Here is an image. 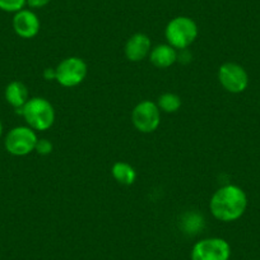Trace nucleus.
Returning a JSON list of instances; mask_svg holds the SVG:
<instances>
[{
	"label": "nucleus",
	"mask_w": 260,
	"mask_h": 260,
	"mask_svg": "<svg viewBox=\"0 0 260 260\" xmlns=\"http://www.w3.org/2000/svg\"><path fill=\"white\" fill-rule=\"evenodd\" d=\"M247 195L237 185L227 184L217 189L209 202V209L221 222H235L241 218L247 209Z\"/></svg>",
	"instance_id": "f257e3e1"
},
{
	"label": "nucleus",
	"mask_w": 260,
	"mask_h": 260,
	"mask_svg": "<svg viewBox=\"0 0 260 260\" xmlns=\"http://www.w3.org/2000/svg\"><path fill=\"white\" fill-rule=\"evenodd\" d=\"M21 115L26 120L27 125L35 132H45L54 125L55 110L51 102L44 97H34L27 101Z\"/></svg>",
	"instance_id": "f03ea898"
},
{
	"label": "nucleus",
	"mask_w": 260,
	"mask_h": 260,
	"mask_svg": "<svg viewBox=\"0 0 260 260\" xmlns=\"http://www.w3.org/2000/svg\"><path fill=\"white\" fill-rule=\"evenodd\" d=\"M167 44L176 50H185L198 37V26L190 17H175L165 29Z\"/></svg>",
	"instance_id": "7ed1b4c3"
},
{
	"label": "nucleus",
	"mask_w": 260,
	"mask_h": 260,
	"mask_svg": "<svg viewBox=\"0 0 260 260\" xmlns=\"http://www.w3.org/2000/svg\"><path fill=\"white\" fill-rule=\"evenodd\" d=\"M37 142L39 138L36 132L27 125V126H16L9 130L4 139V146L8 153L17 157H23L36 149Z\"/></svg>",
	"instance_id": "20e7f679"
},
{
	"label": "nucleus",
	"mask_w": 260,
	"mask_h": 260,
	"mask_svg": "<svg viewBox=\"0 0 260 260\" xmlns=\"http://www.w3.org/2000/svg\"><path fill=\"white\" fill-rule=\"evenodd\" d=\"M55 72H56L55 81L60 86L72 88V87L79 86L86 79L88 67H87V62L81 57L69 56L57 64Z\"/></svg>",
	"instance_id": "39448f33"
},
{
	"label": "nucleus",
	"mask_w": 260,
	"mask_h": 260,
	"mask_svg": "<svg viewBox=\"0 0 260 260\" xmlns=\"http://www.w3.org/2000/svg\"><path fill=\"white\" fill-rule=\"evenodd\" d=\"M190 257L191 260H230L231 246L222 237H207L195 242Z\"/></svg>",
	"instance_id": "423d86ee"
},
{
	"label": "nucleus",
	"mask_w": 260,
	"mask_h": 260,
	"mask_svg": "<svg viewBox=\"0 0 260 260\" xmlns=\"http://www.w3.org/2000/svg\"><path fill=\"white\" fill-rule=\"evenodd\" d=\"M132 121L134 127L141 133H153L161 125V110L156 102L144 100L133 109Z\"/></svg>",
	"instance_id": "0eeeda50"
},
{
	"label": "nucleus",
	"mask_w": 260,
	"mask_h": 260,
	"mask_svg": "<svg viewBox=\"0 0 260 260\" xmlns=\"http://www.w3.org/2000/svg\"><path fill=\"white\" fill-rule=\"evenodd\" d=\"M218 81L227 92L242 93L249 86V74L242 65L237 62H224L218 69Z\"/></svg>",
	"instance_id": "6e6552de"
},
{
	"label": "nucleus",
	"mask_w": 260,
	"mask_h": 260,
	"mask_svg": "<svg viewBox=\"0 0 260 260\" xmlns=\"http://www.w3.org/2000/svg\"><path fill=\"white\" fill-rule=\"evenodd\" d=\"M12 26H13L17 36L24 40H29L39 35L40 28H41V22H40L39 16L34 11L23 8L14 13Z\"/></svg>",
	"instance_id": "1a4fd4ad"
},
{
	"label": "nucleus",
	"mask_w": 260,
	"mask_h": 260,
	"mask_svg": "<svg viewBox=\"0 0 260 260\" xmlns=\"http://www.w3.org/2000/svg\"><path fill=\"white\" fill-rule=\"evenodd\" d=\"M152 50V42L148 35L146 34H134L129 37L125 44L124 51L125 56L129 61L138 62L149 56V52Z\"/></svg>",
	"instance_id": "9d476101"
},
{
	"label": "nucleus",
	"mask_w": 260,
	"mask_h": 260,
	"mask_svg": "<svg viewBox=\"0 0 260 260\" xmlns=\"http://www.w3.org/2000/svg\"><path fill=\"white\" fill-rule=\"evenodd\" d=\"M149 60L156 68L167 69L177 61V51L169 44L157 45L149 52Z\"/></svg>",
	"instance_id": "9b49d317"
},
{
	"label": "nucleus",
	"mask_w": 260,
	"mask_h": 260,
	"mask_svg": "<svg viewBox=\"0 0 260 260\" xmlns=\"http://www.w3.org/2000/svg\"><path fill=\"white\" fill-rule=\"evenodd\" d=\"M4 96H6L7 102L11 105L13 109L17 110V112L21 111L23 109L24 105L29 100L28 88L24 83L19 81H13L6 87L4 91Z\"/></svg>",
	"instance_id": "f8f14e48"
},
{
	"label": "nucleus",
	"mask_w": 260,
	"mask_h": 260,
	"mask_svg": "<svg viewBox=\"0 0 260 260\" xmlns=\"http://www.w3.org/2000/svg\"><path fill=\"white\" fill-rule=\"evenodd\" d=\"M112 177L119 182L120 185L130 186L137 180V171L133 166L127 162L117 161L111 167Z\"/></svg>",
	"instance_id": "ddd939ff"
},
{
	"label": "nucleus",
	"mask_w": 260,
	"mask_h": 260,
	"mask_svg": "<svg viewBox=\"0 0 260 260\" xmlns=\"http://www.w3.org/2000/svg\"><path fill=\"white\" fill-rule=\"evenodd\" d=\"M156 104L158 106V109L161 110V112L174 114V112L179 111L182 105V101L179 94L172 93V92H166V93L161 94L158 97V101Z\"/></svg>",
	"instance_id": "4468645a"
},
{
	"label": "nucleus",
	"mask_w": 260,
	"mask_h": 260,
	"mask_svg": "<svg viewBox=\"0 0 260 260\" xmlns=\"http://www.w3.org/2000/svg\"><path fill=\"white\" fill-rule=\"evenodd\" d=\"M27 6V0H0V11L7 13H17Z\"/></svg>",
	"instance_id": "2eb2a0df"
},
{
	"label": "nucleus",
	"mask_w": 260,
	"mask_h": 260,
	"mask_svg": "<svg viewBox=\"0 0 260 260\" xmlns=\"http://www.w3.org/2000/svg\"><path fill=\"white\" fill-rule=\"evenodd\" d=\"M52 149H54V146H52L51 142L47 141V139H39L35 151L41 156H47V154L51 153Z\"/></svg>",
	"instance_id": "dca6fc26"
},
{
	"label": "nucleus",
	"mask_w": 260,
	"mask_h": 260,
	"mask_svg": "<svg viewBox=\"0 0 260 260\" xmlns=\"http://www.w3.org/2000/svg\"><path fill=\"white\" fill-rule=\"evenodd\" d=\"M51 0H27V6L31 9H41L49 6Z\"/></svg>",
	"instance_id": "f3484780"
},
{
	"label": "nucleus",
	"mask_w": 260,
	"mask_h": 260,
	"mask_svg": "<svg viewBox=\"0 0 260 260\" xmlns=\"http://www.w3.org/2000/svg\"><path fill=\"white\" fill-rule=\"evenodd\" d=\"M44 78L46 79V81H54V79L56 78V72H55V69L52 68L45 69Z\"/></svg>",
	"instance_id": "a211bd4d"
},
{
	"label": "nucleus",
	"mask_w": 260,
	"mask_h": 260,
	"mask_svg": "<svg viewBox=\"0 0 260 260\" xmlns=\"http://www.w3.org/2000/svg\"><path fill=\"white\" fill-rule=\"evenodd\" d=\"M2 136H3V124L0 121V138H2Z\"/></svg>",
	"instance_id": "6ab92c4d"
}]
</instances>
